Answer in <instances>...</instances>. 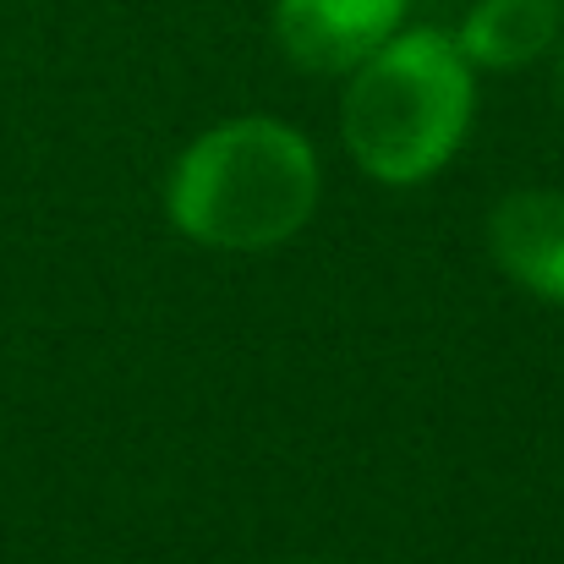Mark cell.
<instances>
[{
	"label": "cell",
	"mask_w": 564,
	"mask_h": 564,
	"mask_svg": "<svg viewBox=\"0 0 564 564\" xmlns=\"http://www.w3.org/2000/svg\"><path fill=\"white\" fill-rule=\"evenodd\" d=\"M554 94H560V110H564V50H560V77H554Z\"/></svg>",
	"instance_id": "6"
},
{
	"label": "cell",
	"mask_w": 564,
	"mask_h": 564,
	"mask_svg": "<svg viewBox=\"0 0 564 564\" xmlns=\"http://www.w3.org/2000/svg\"><path fill=\"white\" fill-rule=\"evenodd\" d=\"M165 208L182 236L214 252H269L313 219L318 154L274 116L219 121L176 160Z\"/></svg>",
	"instance_id": "1"
},
{
	"label": "cell",
	"mask_w": 564,
	"mask_h": 564,
	"mask_svg": "<svg viewBox=\"0 0 564 564\" xmlns=\"http://www.w3.org/2000/svg\"><path fill=\"white\" fill-rule=\"evenodd\" d=\"M494 263L543 302H564V192H510L488 219Z\"/></svg>",
	"instance_id": "4"
},
{
	"label": "cell",
	"mask_w": 564,
	"mask_h": 564,
	"mask_svg": "<svg viewBox=\"0 0 564 564\" xmlns=\"http://www.w3.org/2000/svg\"><path fill=\"white\" fill-rule=\"evenodd\" d=\"M460 55L488 72L532 66L560 44V0H477L455 33Z\"/></svg>",
	"instance_id": "5"
},
{
	"label": "cell",
	"mask_w": 564,
	"mask_h": 564,
	"mask_svg": "<svg viewBox=\"0 0 564 564\" xmlns=\"http://www.w3.org/2000/svg\"><path fill=\"white\" fill-rule=\"evenodd\" d=\"M405 11L411 0H274V39L302 72L351 77L400 33Z\"/></svg>",
	"instance_id": "3"
},
{
	"label": "cell",
	"mask_w": 564,
	"mask_h": 564,
	"mask_svg": "<svg viewBox=\"0 0 564 564\" xmlns=\"http://www.w3.org/2000/svg\"><path fill=\"white\" fill-rule=\"evenodd\" d=\"M471 110H477V83L455 33L400 28L378 55L351 72L340 132L351 160L373 182L416 187L455 160Z\"/></svg>",
	"instance_id": "2"
}]
</instances>
